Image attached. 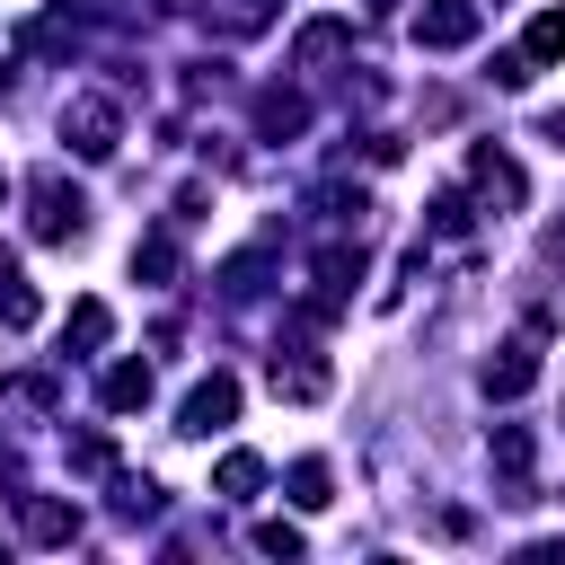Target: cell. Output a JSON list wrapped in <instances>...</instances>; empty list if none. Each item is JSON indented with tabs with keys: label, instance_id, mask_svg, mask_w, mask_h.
I'll list each match as a JSON object with an SVG mask.
<instances>
[{
	"label": "cell",
	"instance_id": "4",
	"mask_svg": "<svg viewBox=\"0 0 565 565\" xmlns=\"http://www.w3.org/2000/svg\"><path fill=\"white\" fill-rule=\"evenodd\" d=\"M265 380H274V397H291V406H318L327 388H335V371H327V353L318 344H274V362H265Z\"/></svg>",
	"mask_w": 565,
	"mask_h": 565
},
{
	"label": "cell",
	"instance_id": "1",
	"mask_svg": "<svg viewBox=\"0 0 565 565\" xmlns=\"http://www.w3.org/2000/svg\"><path fill=\"white\" fill-rule=\"evenodd\" d=\"M62 141H71V159H115L124 150V115H115V97H97V88H79L71 106H62Z\"/></svg>",
	"mask_w": 565,
	"mask_h": 565
},
{
	"label": "cell",
	"instance_id": "12",
	"mask_svg": "<svg viewBox=\"0 0 565 565\" xmlns=\"http://www.w3.org/2000/svg\"><path fill=\"white\" fill-rule=\"evenodd\" d=\"M132 274H141V282H159V291L185 274V265H177V221H168V230H150V238L132 247Z\"/></svg>",
	"mask_w": 565,
	"mask_h": 565
},
{
	"label": "cell",
	"instance_id": "26",
	"mask_svg": "<svg viewBox=\"0 0 565 565\" xmlns=\"http://www.w3.org/2000/svg\"><path fill=\"white\" fill-rule=\"evenodd\" d=\"M371 9H397V0H371Z\"/></svg>",
	"mask_w": 565,
	"mask_h": 565
},
{
	"label": "cell",
	"instance_id": "19",
	"mask_svg": "<svg viewBox=\"0 0 565 565\" xmlns=\"http://www.w3.org/2000/svg\"><path fill=\"white\" fill-rule=\"evenodd\" d=\"M0 406H18V415H53V406H62V388H53V380H35V371H18V380H0Z\"/></svg>",
	"mask_w": 565,
	"mask_h": 565
},
{
	"label": "cell",
	"instance_id": "14",
	"mask_svg": "<svg viewBox=\"0 0 565 565\" xmlns=\"http://www.w3.org/2000/svg\"><path fill=\"white\" fill-rule=\"evenodd\" d=\"M106 335H115V309H106V300H71V327H62V344H79V353H106Z\"/></svg>",
	"mask_w": 565,
	"mask_h": 565
},
{
	"label": "cell",
	"instance_id": "24",
	"mask_svg": "<svg viewBox=\"0 0 565 565\" xmlns=\"http://www.w3.org/2000/svg\"><path fill=\"white\" fill-rule=\"evenodd\" d=\"M539 132H547V141L565 150V106H547V115H539Z\"/></svg>",
	"mask_w": 565,
	"mask_h": 565
},
{
	"label": "cell",
	"instance_id": "16",
	"mask_svg": "<svg viewBox=\"0 0 565 565\" xmlns=\"http://www.w3.org/2000/svg\"><path fill=\"white\" fill-rule=\"evenodd\" d=\"M256 486H265V459H256V450H230V459L212 468V494H230V503H247Z\"/></svg>",
	"mask_w": 565,
	"mask_h": 565
},
{
	"label": "cell",
	"instance_id": "8",
	"mask_svg": "<svg viewBox=\"0 0 565 565\" xmlns=\"http://www.w3.org/2000/svg\"><path fill=\"white\" fill-rule=\"evenodd\" d=\"M468 185H477V203H486V212H521V194H530V185H521V168H512L494 141H477V150H468Z\"/></svg>",
	"mask_w": 565,
	"mask_h": 565
},
{
	"label": "cell",
	"instance_id": "17",
	"mask_svg": "<svg viewBox=\"0 0 565 565\" xmlns=\"http://www.w3.org/2000/svg\"><path fill=\"white\" fill-rule=\"evenodd\" d=\"M0 327H9V335L35 327V291H26V274H18L9 256H0Z\"/></svg>",
	"mask_w": 565,
	"mask_h": 565
},
{
	"label": "cell",
	"instance_id": "27",
	"mask_svg": "<svg viewBox=\"0 0 565 565\" xmlns=\"http://www.w3.org/2000/svg\"><path fill=\"white\" fill-rule=\"evenodd\" d=\"M0 203H9V177H0Z\"/></svg>",
	"mask_w": 565,
	"mask_h": 565
},
{
	"label": "cell",
	"instance_id": "23",
	"mask_svg": "<svg viewBox=\"0 0 565 565\" xmlns=\"http://www.w3.org/2000/svg\"><path fill=\"white\" fill-rule=\"evenodd\" d=\"M256 547H265V556H300V530H291V521H256Z\"/></svg>",
	"mask_w": 565,
	"mask_h": 565
},
{
	"label": "cell",
	"instance_id": "5",
	"mask_svg": "<svg viewBox=\"0 0 565 565\" xmlns=\"http://www.w3.org/2000/svg\"><path fill=\"white\" fill-rule=\"evenodd\" d=\"M230 424H238V380H230V371L194 380L185 406H177V433H185V441H212V433H230Z\"/></svg>",
	"mask_w": 565,
	"mask_h": 565
},
{
	"label": "cell",
	"instance_id": "11",
	"mask_svg": "<svg viewBox=\"0 0 565 565\" xmlns=\"http://www.w3.org/2000/svg\"><path fill=\"white\" fill-rule=\"evenodd\" d=\"M353 44V18H309L300 35H291V71H318L327 53H344Z\"/></svg>",
	"mask_w": 565,
	"mask_h": 565
},
{
	"label": "cell",
	"instance_id": "20",
	"mask_svg": "<svg viewBox=\"0 0 565 565\" xmlns=\"http://www.w3.org/2000/svg\"><path fill=\"white\" fill-rule=\"evenodd\" d=\"M203 26H221V35H256V26H274V0H221V9H203Z\"/></svg>",
	"mask_w": 565,
	"mask_h": 565
},
{
	"label": "cell",
	"instance_id": "7",
	"mask_svg": "<svg viewBox=\"0 0 565 565\" xmlns=\"http://www.w3.org/2000/svg\"><path fill=\"white\" fill-rule=\"evenodd\" d=\"M477 26H486V0H424V9H415V44H424V53L477 44Z\"/></svg>",
	"mask_w": 565,
	"mask_h": 565
},
{
	"label": "cell",
	"instance_id": "22",
	"mask_svg": "<svg viewBox=\"0 0 565 565\" xmlns=\"http://www.w3.org/2000/svg\"><path fill=\"white\" fill-rule=\"evenodd\" d=\"M424 221H433V230H441V238H459V230H468V221H477V212H468V194H459V185H450V194H433V212H424Z\"/></svg>",
	"mask_w": 565,
	"mask_h": 565
},
{
	"label": "cell",
	"instance_id": "25",
	"mask_svg": "<svg viewBox=\"0 0 565 565\" xmlns=\"http://www.w3.org/2000/svg\"><path fill=\"white\" fill-rule=\"evenodd\" d=\"M547 247H556V256H565V221H556V230H547Z\"/></svg>",
	"mask_w": 565,
	"mask_h": 565
},
{
	"label": "cell",
	"instance_id": "13",
	"mask_svg": "<svg viewBox=\"0 0 565 565\" xmlns=\"http://www.w3.org/2000/svg\"><path fill=\"white\" fill-rule=\"evenodd\" d=\"M97 397H106V415H132V406H150V362H115V371L97 380Z\"/></svg>",
	"mask_w": 565,
	"mask_h": 565
},
{
	"label": "cell",
	"instance_id": "6",
	"mask_svg": "<svg viewBox=\"0 0 565 565\" xmlns=\"http://www.w3.org/2000/svg\"><path fill=\"white\" fill-rule=\"evenodd\" d=\"M486 459H494V494L503 503H530L539 494V441H530V424H494V441H486Z\"/></svg>",
	"mask_w": 565,
	"mask_h": 565
},
{
	"label": "cell",
	"instance_id": "21",
	"mask_svg": "<svg viewBox=\"0 0 565 565\" xmlns=\"http://www.w3.org/2000/svg\"><path fill=\"white\" fill-rule=\"evenodd\" d=\"M71 468H79V477H115V441H106V433H79V441H71Z\"/></svg>",
	"mask_w": 565,
	"mask_h": 565
},
{
	"label": "cell",
	"instance_id": "18",
	"mask_svg": "<svg viewBox=\"0 0 565 565\" xmlns=\"http://www.w3.org/2000/svg\"><path fill=\"white\" fill-rule=\"evenodd\" d=\"M291 503H300V512H327V503H335L327 459H291Z\"/></svg>",
	"mask_w": 565,
	"mask_h": 565
},
{
	"label": "cell",
	"instance_id": "10",
	"mask_svg": "<svg viewBox=\"0 0 565 565\" xmlns=\"http://www.w3.org/2000/svg\"><path fill=\"white\" fill-rule=\"evenodd\" d=\"M309 132V97L300 88H265L256 97V141H300Z\"/></svg>",
	"mask_w": 565,
	"mask_h": 565
},
{
	"label": "cell",
	"instance_id": "9",
	"mask_svg": "<svg viewBox=\"0 0 565 565\" xmlns=\"http://www.w3.org/2000/svg\"><path fill=\"white\" fill-rule=\"evenodd\" d=\"M18 530H26V547H71V539H79V503H62V494H18Z\"/></svg>",
	"mask_w": 565,
	"mask_h": 565
},
{
	"label": "cell",
	"instance_id": "2",
	"mask_svg": "<svg viewBox=\"0 0 565 565\" xmlns=\"http://www.w3.org/2000/svg\"><path fill=\"white\" fill-rule=\"evenodd\" d=\"M26 203H35V238H44V247H71V238L88 230V203H79V185H71L62 168H35Z\"/></svg>",
	"mask_w": 565,
	"mask_h": 565
},
{
	"label": "cell",
	"instance_id": "15",
	"mask_svg": "<svg viewBox=\"0 0 565 565\" xmlns=\"http://www.w3.org/2000/svg\"><path fill=\"white\" fill-rule=\"evenodd\" d=\"M521 62H530V71L565 62V9H539V18H530V35H521Z\"/></svg>",
	"mask_w": 565,
	"mask_h": 565
},
{
	"label": "cell",
	"instance_id": "3",
	"mask_svg": "<svg viewBox=\"0 0 565 565\" xmlns=\"http://www.w3.org/2000/svg\"><path fill=\"white\" fill-rule=\"evenodd\" d=\"M539 344H547V318H539V327H521V335H503V344L486 353L477 388H486V397H521V388L539 380Z\"/></svg>",
	"mask_w": 565,
	"mask_h": 565
}]
</instances>
